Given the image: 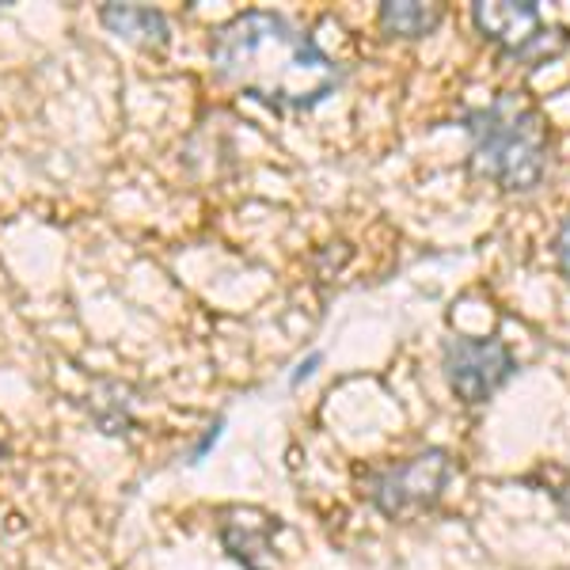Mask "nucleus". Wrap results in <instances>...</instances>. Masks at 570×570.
I'll return each mask as SVG.
<instances>
[{
	"mask_svg": "<svg viewBox=\"0 0 570 570\" xmlns=\"http://www.w3.org/2000/svg\"><path fill=\"white\" fill-rule=\"evenodd\" d=\"M556 259H559V271H563V278L570 282V217L559 225L556 233Z\"/></svg>",
	"mask_w": 570,
	"mask_h": 570,
	"instance_id": "6e6552de",
	"label": "nucleus"
},
{
	"mask_svg": "<svg viewBox=\"0 0 570 570\" xmlns=\"http://www.w3.org/2000/svg\"><path fill=\"white\" fill-rule=\"evenodd\" d=\"M214 69L274 110H312L335 91V61L278 12H244L214 39Z\"/></svg>",
	"mask_w": 570,
	"mask_h": 570,
	"instance_id": "f257e3e1",
	"label": "nucleus"
},
{
	"mask_svg": "<svg viewBox=\"0 0 570 570\" xmlns=\"http://www.w3.org/2000/svg\"><path fill=\"white\" fill-rule=\"evenodd\" d=\"M453 480V461L441 449L419 453L411 461L389 468L370 483V499L384 518H411V513L430 510Z\"/></svg>",
	"mask_w": 570,
	"mask_h": 570,
	"instance_id": "20e7f679",
	"label": "nucleus"
},
{
	"mask_svg": "<svg viewBox=\"0 0 570 570\" xmlns=\"http://www.w3.org/2000/svg\"><path fill=\"white\" fill-rule=\"evenodd\" d=\"M445 8L441 4H419V0H389L381 4V27L389 35H400V39H422L441 23Z\"/></svg>",
	"mask_w": 570,
	"mask_h": 570,
	"instance_id": "0eeeda50",
	"label": "nucleus"
},
{
	"mask_svg": "<svg viewBox=\"0 0 570 570\" xmlns=\"http://www.w3.org/2000/svg\"><path fill=\"white\" fill-rule=\"evenodd\" d=\"M99 20H104V27H110L115 35H122V39H137L145 46H164V42H168V20H164V12H156V8L107 4L104 12H99Z\"/></svg>",
	"mask_w": 570,
	"mask_h": 570,
	"instance_id": "423d86ee",
	"label": "nucleus"
},
{
	"mask_svg": "<svg viewBox=\"0 0 570 570\" xmlns=\"http://www.w3.org/2000/svg\"><path fill=\"white\" fill-rule=\"evenodd\" d=\"M472 20L483 39H491L505 58L537 69L556 61L570 46L567 27L544 23L540 8L532 0H483L472 8Z\"/></svg>",
	"mask_w": 570,
	"mask_h": 570,
	"instance_id": "7ed1b4c3",
	"label": "nucleus"
},
{
	"mask_svg": "<svg viewBox=\"0 0 570 570\" xmlns=\"http://www.w3.org/2000/svg\"><path fill=\"white\" fill-rule=\"evenodd\" d=\"M472 134V171L502 190H532L548 168V126L521 96H499L464 118Z\"/></svg>",
	"mask_w": 570,
	"mask_h": 570,
	"instance_id": "f03ea898",
	"label": "nucleus"
},
{
	"mask_svg": "<svg viewBox=\"0 0 570 570\" xmlns=\"http://www.w3.org/2000/svg\"><path fill=\"white\" fill-rule=\"evenodd\" d=\"M513 373H518V362L499 338H449L445 343L449 389L472 407H480L499 389H505Z\"/></svg>",
	"mask_w": 570,
	"mask_h": 570,
	"instance_id": "39448f33",
	"label": "nucleus"
}]
</instances>
